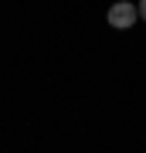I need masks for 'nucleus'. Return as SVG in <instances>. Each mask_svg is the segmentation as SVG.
<instances>
[{
    "label": "nucleus",
    "instance_id": "f03ea898",
    "mask_svg": "<svg viewBox=\"0 0 146 153\" xmlns=\"http://www.w3.org/2000/svg\"><path fill=\"white\" fill-rule=\"evenodd\" d=\"M139 17L146 21V0H139Z\"/></svg>",
    "mask_w": 146,
    "mask_h": 153
},
{
    "label": "nucleus",
    "instance_id": "f257e3e1",
    "mask_svg": "<svg viewBox=\"0 0 146 153\" xmlns=\"http://www.w3.org/2000/svg\"><path fill=\"white\" fill-rule=\"evenodd\" d=\"M136 21H139V7L129 4V0H119V4L109 7V24H112V27L126 31V27H133Z\"/></svg>",
    "mask_w": 146,
    "mask_h": 153
}]
</instances>
